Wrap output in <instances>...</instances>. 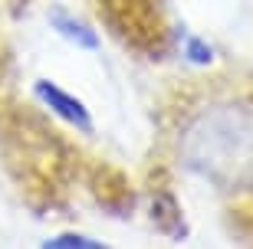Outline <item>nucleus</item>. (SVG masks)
I'll use <instances>...</instances> for the list:
<instances>
[{
  "mask_svg": "<svg viewBox=\"0 0 253 249\" xmlns=\"http://www.w3.org/2000/svg\"><path fill=\"white\" fill-rule=\"evenodd\" d=\"M43 246H46V249H69V246H79V249H99L102 243L92 240V236H79V233H59V236L46 240Z\"/></svg>",
  "mask_w": 253,
  "mask_h": 249,
  "instance_id": "nucleus-3",
  "label": "nucleus"
},
{
  "mask_svg": "<svg viewBox=\"0 0 253 249\" xmlns=\"http://www.w3.org/2000/svg\"><path fill=\"white\" fill-rule=\"evenodd\" d=\"M49 27L56 30V33H59L63 39H69L73 46H79V49H99V46H102L99 33H95V30L89 27V20L73 17L69 10L53 7V10H49Z\"/></svg>",
  "mask_w": 253,
  "mask_h": 249,
  "instance_id": "nucleus-2",
  "label": "nucleus"
},
{
  "mask_svg": "<svg viewBox=\"0 0 253 249\" xmlns=\"http://www.w3.org/2000/svg\"><path fill=\"white\" fill-rule=\"evenodd\" d=\"M204 46H207L204 39H188V59H191V63L207 66L211 59H214V53H211V49H204Z\"/></svg>",
  "mask_w": 253,
  "mask_h": 249,
  "instance_id": "nucleus-4",
  "label": "nucleus"
},
{
  "mask_svg": "<svg viewBox=\"0 0 253 249\" xmlns=\"http://www.w3.org/2000/svg\"><path fill=\"white\" fill-rule=\"evenodd\" d=\"M33 95H37L56 118H63L66 125H73V128H79V131H92V111L85 108L73 92H66L63 85L49 82V79H37V82H33Z\"/></svg>",
  "mask_w": 253,
  "mask_h": 249,
  "instance_id": "nucleus-1",
  "label": "nucleus"
}]
</instances>
